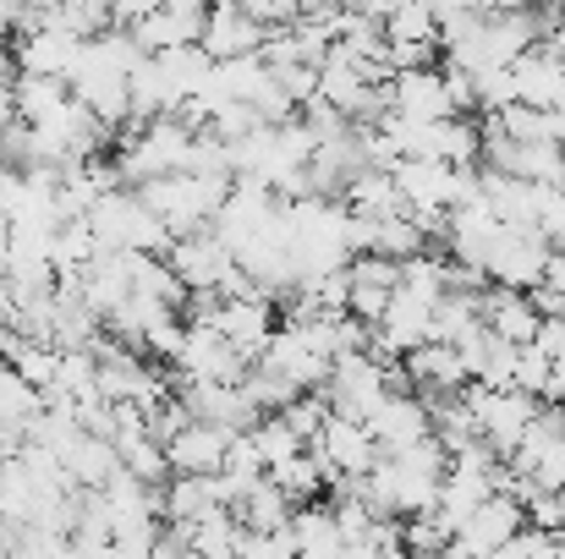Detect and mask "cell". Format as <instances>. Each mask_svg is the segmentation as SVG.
I'll use <instances>...</instances> for the list:
<instances>
[{
    "mask_svg": "<svg viewBox=\"0 0 565 559\" xmlns=\"http://www.w3.org/2000/svg\"><path fill=\"white\" fill-rule=\"evenodd\" d=\"M160 6H166V11H182V17H203L209 0H160Z\"/></svg>",
    "mask_w": 565,
    "mask_h": 559,
    "instance_id": "6",
    "label": "cell"
},
{
    "mask_svg": "<svg viewBox=\"0 0 565 559\" xmlns=\"http://www.w3.org/2000/svg\"><path fill=\"white\" fill-rule=\"evenodd\" d=\"M225 450H231V433L209 422V428H182L166 444V461H177L188 477H203V472H220L225 466Z\"/></svg>",
    "mask_w": 565,
    "mask_h": 559,
    "instance_id": "2",
    "label": "cell"
},
{
    "mask_svg": "<svg viewBox=\"0 0 565 559\" xmlns=\"http://www.w3.org/2000/svg\"><path fill=\"white\" fill-rule=\"evenodd\" d=\"M11 116H17V99H11V88L0 83V138H6V127H11Z\"/></svg>",
    "mask_w": 565,
    "mask_h": 559,
    "instance_id": "5",
    "label": "cell"
},
{
    "mask_svg": "<svg viewBox=\"0 0 565 559\" xmlns=\"http://www.w3.org/2000/svg\"><path fill=\"white\" fill-rule=\"evenodd\" d=\"M66 77H22L17 88H11V99H17V116H28V127H39L44 116H55L61 105H66V88H61Z\"/></svg>",
    "mask_w": 565,
    "mask_h": 559,
    "instance_id": "3",
    "label": "cell"
},
{
    "mask_svg": "<svg viewBox=\"0 0 565 559\" xmlns=\"http://www.w3.org/2000/svg\"><path fill=\"white\" fill-rule=\"evenodd\" d=\"M258 39H264V28H258L236 0H220V6L203 11V33H198V44H203L209 61H242V55L258 50Z\"/></svg>",
    "mask_w": 565,
    "mask_h": 559,
    "instance_id": "1",
    "label": "cell"
},
{
    "mask_svg": "<svg viewBox=\"0 0 565 559\" xmlns=\"http://www.w3.org/2000/svg\"><path fill=\"white\" fill-rule=\"evenodd\" d=\"M110 11H116V17L143 22V17H154V11H160V0H110Z\"/></svg>",
    "mask_w": 565,
    "mask_h": 559,
    "instance_id": "4",
    "label": "cell"
}]
</instances>
